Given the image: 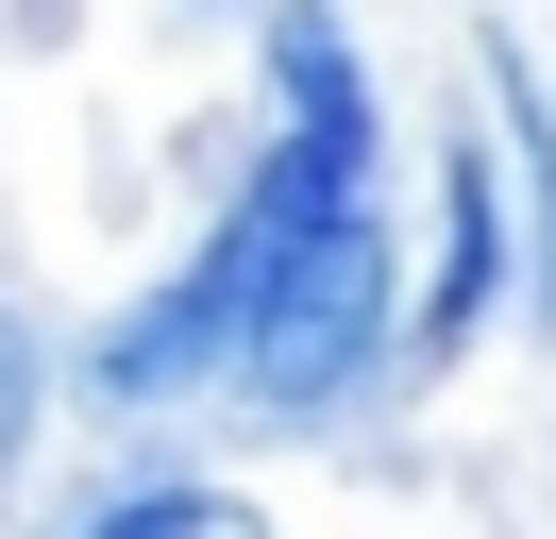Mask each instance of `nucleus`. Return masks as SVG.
<instances>
[{
  "instance_id": "nucleus-4",
  "label": "nucleus",
  "mask_w": 556,
  "mask_h": 539,
  "mask_svg": "<svg viewBox=\"0 0 556 539\" xmlns=\"http://www.w3.org/2000/svg\"><path fill=\"white\" fill-rule=\"evenodd\" d=\"M17 438H35V337L0 321V455H17Z\"/></svg>"
},
{
  "instance_id": "nucleus-2",
  "label": "nucleus",
  "mask_w": 556,
  "mask_h": 539,
  "mask_svg": "<svg viewBox=\"0 0 556 539\" xmlns=\"http://www.w3.org/2000/svg\"><path fill=\"white\" fill-rule=\"evenodd\" d=\"M489 51V118H506V168H522V303L556 321V85L522 34H472Z\"/></svg>"
},
{
  "instance_id": "nucleus-3",
  "label": "nucleus",
  "mask_w": 556,
  "mask_h": 539,
  "mask_svg": "<svg viewBox=\"0 0 556 539\" xmlns=\"http://www.w3.org/2000/svg\"><path fill=\"white\" fill-rule=\"evenodd\" d=\"M85 539H270V505H253V489H203V472H169V489H118Z\"/></svg>"
},
{
  "instance_id": "nucleus-1",
  "label": "nucleus",
  "mask_w": 556,
  "mask_h": 539,
  "mask_svg": "<svg viewBox=\"0 0 556 539\" xmlns=\"http://www.w3.org/2000/svg\"><path fill=\"white\" fill-rule=\"evenodd\" d=\"M371 354H405V287H388V220L354 202V220L287 236V270L253 287V321H237L219 371H237L270 422H320V404L371 388Z\"/></svg>"
}]
</instances>
